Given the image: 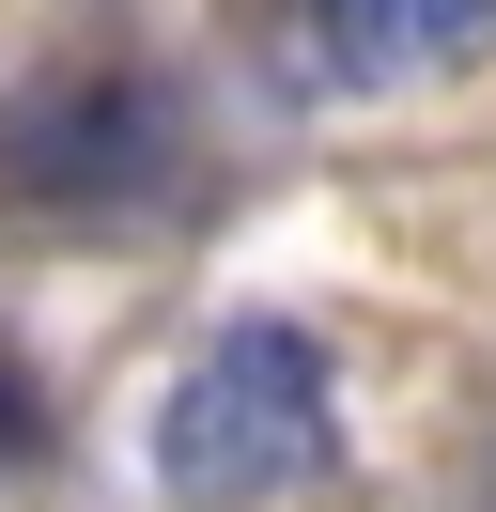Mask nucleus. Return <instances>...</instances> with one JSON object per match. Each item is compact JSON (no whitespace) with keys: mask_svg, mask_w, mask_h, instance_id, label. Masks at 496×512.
Returning a JSON list of instances; mask_svg holds the SVG:
<instances>
[{"mask_svg":"<svg viewBox=\"0 0 496 512\" xmlns=\"http://www.w3.org/2000/svg\"><path fill=\"white\" fill-rule=\"evenodd\" d=\"M326 450H341V373L279 311H233L155 388V497L171 512H279L295 481H326Z\"/></svg>","mask_w":496,"mask_h":512,"instance_id":"f257e3e1","label":"nucleus"},{"mask_svg":"<svg viewBox=\"0 0 496 512\" xmlns=\"http://www.w3.org/2000/svg\"><path fill=\"white\" fill-rule=\"evenodd\" d=\"M496 63V0H295L310 94H419V78Z\"/></svg>","mask_w":496,"mask_h":512,"instance_id":"7ed1b4c3","label":"nucleus"},{"mask_svg":"<svg viewBox=\"0 0 496 512\" xmlns=\"http://www.w3.org/2000/svg\"><path fill=\"white\" fill-rule=\"evenodd\" d=\"M171 156H186V94L155 63H47L31 94H0V202H47V218L140 202L171 187Z\"/></svg>","mask_w":496,"mask_h":512,"instance_id":"f03ea898","label":"nucleus"},{"mask_svg":"<svg viewBox=\"0 0 496 512\" xmlns=\"http://www.w3.org/2000/svg\"><path fill=\"white\" fill-rule=\"evenodd\" d=\"M47 450V388H31V357H0V466H31Z\"/></svg>","mask_w":496,"mask_h":512,"instance_id":"20e7f679","label":"nucleus"}]
</instances>
